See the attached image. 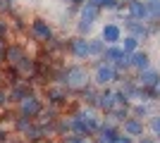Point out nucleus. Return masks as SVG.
Wrapping results in <instances>:
<instances>
[{"label":"nucleus","instance_id":"obj_4","mask_svg":"<svg viewBox=\"0 0 160 143\" xmlns=\"http://www.w3.org/2000/svg\"><path fill=\"white\" fill-rule=\"evenodd\" d=\"M132 14L136 19H143L146 17V5L143 2H132Z\"/></svg>","mask_w":160,"mask_h":143},{"label":"nucleus","instance_id":"obj_7","mask_svg":"<svg viewBox=\"0 0 160 143\" xmlns=\"http://www.w3.org/2000/svg\"><path fill=\"white\" fill-rule=\"evenodd\" d=\"M36 112H38V102L33 100V98L24 102V115H36Z\"/></svg>","mask_w":160,"mask_h":143},{"label":"nucleus","instance_id":"obj_8","mask_svg":"<svg viewBox=\"0 0 160 143\" xmlns=\"http://www.w3.org/2000/svg\"><path fill=\"white\" fill-rule=\"evenodd\" d=\"M146 62H148V57H146V55H141V53H136V55H134V64H136V67H146Z\"/></svg>","mask_w":160,"mask_h":143},{"label":"nucleus","instance_id":"obj_10","mask_svg":"<svg viewBox=\"0 0 160 143\" xmlns=\"http://www.w3.org/2000/svg\"><path fill=\"white\" fill-rule=\"evenodd\" d=\"M127 131L129 134H141V124L139 122H127Z\"/></svg>","mask_w":160,"mask_h":143},{"label":"nucleus","instance_id":"obj_6","mask_svg":"<svg viewBox=\"0 0 160 143\" xmlns=\"http://www.w3.org/2000/svg\"><path fill=\"white\" fill-rule=\"evenodd\" d=\"M33 31H36L41 38H48V36H50V29H48L43 21H36V24H33Z\"/></svg>","mask_w":160,"mask_h":143},{"label":"nucleus","instance_id":"obj_14","mask_svg":"<svg viewBox=\"0 0 160 143\" xmlns=\"http://www.w3.org/2000/svg\"><path fill=\"white\" fill-rule=\"evenodd\" d=\"M77 143H81V141H77Z\"/></svg>","mask_w":160,"mask_h":143},{"label":"nucleus","instance_id":"obj_9","mask_svg":"<svg viewBox=\"0 0 160 143\" xmlns=\"http://www.w3.org/2000/svg\"><path fill=\"white\" fill-rule=\"evenodd\" d=\"M155 79H158L155 72H146V74H141V81H146V83H155Z\"/></svg>","mask_w":160,"mask_h":143},{"label":"nucleus","instance_id":"obj_1","mask_svg":"<svg viewBox=\"0 0 160 143\" xmlns=\"http://www.w3.org/2000/svg\"><path fill=\"white\" fill-rule=\"evenodd\" d=\"M67 83H69V86H74V88L84 86V83H86V72H84V69H72V72H69V76H67Z\"/></svg>","mask_w":160,"mask_h":143},{"label":"nucleus","instance_id":"obj_2","mask_svg":"<svg viewBox=\"0 0 160 143\" xmlns=\"http://www.w3.org/2000/svg\"><path fill=\"white\" fill-rule=\"evenodd\" d=\"M103 38H105V41H110V43H115L117 38H120V29L115 26V24H108V26L103 29Z\"/></svg>","mask_w":160,"mask_h":143},{"label":"nucleus","instance_id":"obj_3","mask_svg":"<svg viewBox=\"0 0 160 143\" xmlns=\"http://www.w3.org/2000/svg\"><path fill=\"white\" fill-rule=\"evenodd\" d=\"M115 76V72H112V67H98V74H96V79H98L100 83H105V81H110Z\"/></svg>","mask_w":160,"mask_h":143},{"label":"nucleus","instance_id":"obj_12","mask_svg":"<svg viewBox=\"0 0 160 143\" xmlns=\"http://www.w3.org/2000/svg\"><path fill=\"white\" fill-rule=\"evenodd\" d=\"M115 143H132V141H129V138H117Z\"/></svg>","mask_w":160,"mask_h":143},{"label":"nucleus","instance_id":"obj_5","mask_svg":"<svg viewBox=\"0 0 160 143\" xmlns=\"http://www.w3.org/2000/svg\"><path fill=\"white\" fill-rule=\"evenodd\" d=\"M74 55H79V57L88 55V43L86 41H77V43H74Z\"/></svg>","mask_w":160,"mask_h":143},{"label":"nucleus","instance_id":"obj_13","mask_svg":"<svg viewBox=\"0 0 160 143\" xmlns=\"http://www.w3.org/2000/svg\"><path fill=\"white\" fill-rule=\"evenodd\" d=\"M0 102H2V95H0Z\"/></svg>","mask_w":160,"mask_h":143},{"label":"nucleus","instance_id":"obj_11","mask_svg":"<svg viewBox=\"0 0 160 143\" xmlns=\"http://www.w3.org/2000/svg\"><path fill=\"white\" fill-rule=\"evenodd\" d=\"M124 48H127V50H134V48H136V41H134V38H127V41H124Z\"/></svg>","mask_w":160,"mask_h":143}]
</instances>
